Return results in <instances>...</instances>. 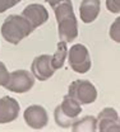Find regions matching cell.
<instances>
[{
	"instance_id": "obj_1",
	"label": "cell",
	"mask_w": 120,
	"mask_h": 132,
	"mask_svg": "<svg viewBox=\"0 0 120 132\" xmlns=\"http://www.w3.org/2000/svg\"><path fill=\"white\" fill-rule=\"evenodd\" d=\"M52 8L58 22L59 41L72 42L78 37V20L72 0H46Z\"/></svg>"
},
{
	"instance_id": "obj_2",
	"label": "cell",
	"mask_w": 120,
	"mask_h": 132,
	"mask_svg": "<svg viewBox=\"0 0 120 132\" xmlns=\"http://www.w3.org/2000/svg\"><path fill=\"white\" fill-rule=\"evenodd\" d=\"M33 31L34 28L32 27V24L24 16L16 15V14L6 16L1 26L3 38L12 45H18L22 39L28 37Z\"/></svg>"
},
{
	"instance_id": "obj_3",
	"label": "cell",
	"mask_w": 120,
	"mask_h": 132,
	"mask_svg": "<svg viewBox=\"0 0 120 132\" xmlns=\"http://www.w3.org/2000/svg\"><path fill=\"white\" fill-rule=\"evenodd\" d=\"M68 62L70 69L78 74H86L89 71L92 61L86 46L81 43L73 45L70 50H68Z\"/></svg>"
},
{
	"instance_id": "obj_4",
	"label": "cell",
	"mask_w": 120,
	"mask_h": 132,
	"mask_svg": "<svg viewBox=\"0 0 120 132\" xmlns=\"http://www.w3.org/2000/svg\"><path fill=\"white\" fill-rule=\"evenodd\" d=\"M68 94L81 105L91 104L97 99V89L88 80H74L69 85Z\"/></svg>"
},
{
	"instance_id": "obj_5",
	"label": "cell",
	"mask_w": 120,
	"mask_h": 132,
	"mask_svg": "<svg viewBox=\"0 0 120 132\" xmlns=\"http://www.w3.org/2000/svg\"><path fill=\"white\" fill-rule=\"evenodd\" d=\"M34 79L36 78L33 76V74L27 70H16L10 72L9 81L4 88L9 92L18 93V94L27 93L33 88Z\"/></svg>"
},
{
	"instance_id": "obj_6",
	"label": "cell",
	"mask_w": 120,
	"mask_h": 132,
	"mask_svg": "<svg viewBox=\"0 0 120 132\" xmlns=\"http://www.w3.org/2000/svg\"><path fill=\"white\" fill-rule=\"evenodd\" d=\"M23 118H24L26 125L33 130H41V128L46 127V125L49 122V116H47L46 109L38 104L27 107L23 113Z\"/></svg>"
},
{
	"instance_id": "obj_7",
	"label": "cell",
	"mask_w": 120,
	"mask_h": 132,
	"mask_svg": "<svg viewBox=\"0 0 120 132\" xmlns=\"http://www.w3.org/2000/svg\"><path fill=\"white\" fill-rule=\"evenodd\" d=\"M55 69L51 64V56L50 55H40L34 57L31 65V72L33 76L40 81H46L55 74Z\"/></svg>"
},
{
	"instance_id": "obj_8",
	"label": "cell",
	"mask_w": 120,
	"mask_h": 132,
	"mask_svg": "<svg viewBox=\"0 0 120 132\" xmlns=\"http://www.w3.org/2000/svg\"><path fill=\"white\" fill-rule=\"evenodd\" d=\"M97 130L101 132L120 131L119 113L111 107L103 108L97 116Z\"/></svg>"
},
{
	"instance_id": "obj_9",
	"label": "cell",
	"mask_w": 120,
	"mask_h": 132,
	"mask_svg": "<svg viewBox=\"0 0 120 132\" xmlns=\"http://www.w3.org/2000/svg\"><path fill=\"white\" fill-rule=\"evenodd\" d=\"M22 15L32 24V27L34 29L41 27L42 24H45L49 20V12L41 4H30V5H27L23 9Z\"/></svg>"
},
{
	"instance_id": "obj_10",
	"label": "cell",
	"mask_w": 120,
	"mask_h": 132,
	"mask_svg": "<svg viewBox=\"0 0 120 132\" xmlns=\"http://www.w3.org/2000/svg\"><path fill=\"white\" fill-rule=\"evenodd\" d=\"M19 109L20 105L17 102V99L8 95L0 98V125L16 121L19 116Z\"/></svg>"
},
{
	"instance_id": "obj_11",
	"label": "cell",
	"mask_w": 120,
	"mask_h": 132,
	"mask_svg": "<svg viewBox=\"0 0 120 132\" xmlns=\"http://www.w3.org/2000/svg\"><path fill=\"white\" fill-rule=\"evenodd\" d=\"M101 10L100 0H82L79 5V15L81 20L84 24H89L97 19Z\"/></svg>"
},
{
	"instance_id": "obj_12",
	"label": "cell",
	"mask_w": 120,
	"mask_h": 132,
	"mask_svg": "<svg viewBox=\"0 0 120 132\" xmlns=\"http://www.w3.org/2000/svg\"><path fill=\"white\" fill-rule=\"evenodd\" d=\"M59 107H60V109L64 114L69 118H72V119H74V121L78 118V116L82 112L81 104L74 98H72L69 94H67L63 98V102H61V104H59Z\"/></svg>"
},
{
	"instance_id": "obj_13",
	"label": "cell",
	"mask_w": 120,
	"mask_h": 132,
	"mask_svg": "<svg viewBox=\"0 0 120 132\" xmlns=\"http://www.w3.org/2000/svg\"><path fill=\"white\" fill-rule=\"evenodd\" d=\"M97 130V118L93 116H84L81 119H75L72 125L73 132H95Z\"/></svg>"
},
{
	"instance_id": "obj_14",
	"label": "cell",
	"mask_w": 120,
	"mask_h": 132,
	"mask_svg": "<svg viewBox=\"0 0 120 132\" xmlns=\"http://www.w3.org/2000/svg\"><path fill=\"white\" fill-rule=\"evenodd\" d=\"M67 43L68 42H65V41H59L58 42V50L51 56V64L55 70L61 69L64 66L65 59L68 57V46H67Z\"/></svg>"
},
{
	"instance_id": "obj_15",
	"label": "cell",
	"mask_w": 120,
	"mask_h": 132,
	"mask_svg": "<svg viewBox=\"0 0 120 132\" xmlns=\"http://www.w3.org/2000/svg\"><path fill=\"white\" fill-rule=\"evenodd\" d=\"M54 119H55V123L59 127H61V128H69L74 123V119H72V118H69V117H67V116L61 112V109H60L59 105L54 111Z\"/></svg>"
},
{
	"instance_id": "obj_16",
	"label": "cell",
	"mask_w": 120,
	"mask_h": 132,
	"mask_svg": "<svg viewBox=\"0 0 120 132\" xmlns=\"http://www.w3.org/2000/svg\"><path fill=\"white\" fill-rule=\"evenodd\" d=\"M109 36L112 41H115L116 43H120V16H118L114 20V23L111 24L110 31H109Z\"/></svg>"
},
{
	"instance_id": "obj_17",
	"label": "cell",
	"mask_w": 120,
	"mask_h": 132,
	"mask_svg": "<svg viewBox=\"0 0 120 132\" xmlns=\"http://www.w3.org/2000/svg\"><path fill=\"white\" fill-rule=\"evenodd\" d=\"M9 78H10V74H9L6 66L4 62L0 61V86H5L9 81Z\"/></svg>"
},
{
	"instance_id": "obj_18",
	"label": "cell",
	"mask_w": 120,
	"mask_h": 132,
	"mask_svg": "<svg viewBox=\"0 0 120 132\" xmlns=\"http://www.w3.org/2000/svg\"><path fill=\"white\" fill-rule=\"evenodd\" d=\"M22 0H0V13L6 12L8 9L13 8L14 5L19 4Z\"/></svg>"
},
{
	"instance_id": "obj_19",
	"label": "cell",
	"mask_w": 120,
	"mask_h": 132,
	"mask_svg": "<svg viewBox=\"0 0 120 132\" xmlns=\"http://www.w3.org/2000/svg\"><path fill=\"white\" fill-rule=\"evenodd\" d=\"M106 8L111 13H120V0H106Z\"/></svg>"
},
{
	"instance_id": "obj_20",
	"label": "cell",
	"mask_w": 120,
	"mask_h": 132,
	"mask_svg": "<svg viewBox=\"0 0 120 132\" xmlns=\"http://www.w3.org/2000/svg\"><path fill=\"white\" fill-rule=\"evenodd\" d=\"M119 116H120V114H119Z\"/></svg>"
}]
</instances>
